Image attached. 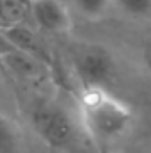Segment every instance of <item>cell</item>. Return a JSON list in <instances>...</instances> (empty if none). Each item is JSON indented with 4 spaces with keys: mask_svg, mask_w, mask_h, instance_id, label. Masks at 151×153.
<instances>
[{
    "mask_svg": "<svg viewBox=\"0 0 151 153\" xmlns=\"http://www.w3.org/2000/svg\"><path fill=\"white\" fill-rule=\"evenodd\" d=\"M76 116L84 134L98 148L119 144L133 128V109L109 87H80Z\"/></svg>",
    "mask_w": 151,
    "mask_h": 153,
    "instance_id": "1",
    "label": "cell"
},
{
    "mask_svg": "<svg viewBox=\"0 0 151 153\" xmlns=\"http://www.w3.org/2000/svg\"><path fill=\"white\" fill-rule=\"evenodd\" d=\"M70 62L80 87H109L117 75L115 55L101 43L80 41L73 45Z\"/></svg>",
    "mask_w": 151,
    "mask_h": 153,
    "instance_id": "2",
    "label": "cell"
},
{
    "mask_svg": "<svg viewBox=\"0 0 151 153\" xmlns=\"http://www.w3.org/2000/svg\"><path fill=\"white\" fill-rule=\"evenodd\" d=\"M29 121L36 135L52 148H66L73 139L68 111L52 100H36L29 109Z\"/></svg>",
    "mask_w": 151,
    "mask_h": 153,
    "instance_id": "3",
    "label": "cell"
},
{
    "mask_svg": "<svg viewBox=\"0 0 151 153\" xmlns=\"http://www.w3.org/2000/svg\"><path fill=\"white\" fill-rule=\"evenodd\" d=\"M27 13L46 34H68L73 27L71 11L64 0H27Z\"/></svg>",
    "mask_w": 151,
    "mask_h": 153,
    "instance_id": "4",
    "label": "cell"
},
{
    "mask_svg": "<svg viewBox=\"0 0 151 153\" xmlns=\"http://www.w3.org/2000/svg\"><path fill=\"white\" fill-rule=\"evenodd\" d=\"M66 4L70 11H75L87 22H100L112 9V0H66Z\"/></svg>",
    "mask_w": 151,
    "mask_h": 153,
    "instance_id": "5",
    "label": "cell"
},
{
    "mask_svg": "<svg viewBox=\"0 0 151 153\" xmlns=\"http://www.w3.org/2000/svg\"><path fill=\"white\" fill-rule=\"evenodd\" d=\"M112 9L137 22L151 18V0H112Z\"/></svg>",
    "mask_w": 151,
    "mask_h": 153,
    "instance_id": "6",
    "label": "cell"
},
{
    "mask_svg": "<svg viewBox=\"0 0 151 153\" xmlns=\"http://www.w3.org/2000/svg\"><path fill=\"white\" fill-rule=\"evenodd\" d=\"M16 144H18V128L0 111V153H13Z\"/></svg>",
    "mask_w": 151,
    "mask_h": 153,
    "instance_id": "7",
    "label": "cell"
},
{
    "mask_svg": "<svg viewBox=\"0 0 151 153\" xmlns=\"http://www.w3.org/2000/svg\"><path fill=\"white\" fill-rule=\"evenodd\" d=\"M141 64L146 70V73L151 75V38L146 39V43L141 46Z\"/></svg>",
    "mask_w": 151,
    "mask_h": 153,
    "instance_id": "8",
    "label": "cell"
}]
</instances>
